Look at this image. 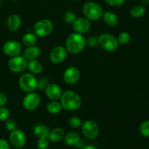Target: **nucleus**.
I'll list each match as a JSON object with an SVG mask.
<instances>
[{
	"instance_id": "423d86ee",
	"label": "nucleus",
	"mask_w": 149,
	"mask_h": 149,
	"mask_svg": "<svg viewBox=\"0 0 149 149\" xmlns=\"http://www.w3.org/2000/svg\"><path fill=\"white\" fill-rule=\"evenodd\" d=\"M53 23L49 19H42L36 22L33 26V33L39 37H45L52 33Z\"/></svg>"
},
{
	"instance_id": "6e6552de",
	"label": "nucleus",
	"mask_w": 149,
	"mask_h": 149,
	"mask_svg": "<svg viewBox=\"0 0 149 149\" xmlns=\"http://www.w3.org/2000/svg\"><path fill=\"white\" fill-rule=\"evenodd\" d=\"M28 61L23 56L12 57L7 63L8 68L14 73H21L27 68Z\"/></svg>"
},
{
	"instance_id": "9b49d317",
	"label": "nucleus",
	"mask_w": 149,
	"mask_h": 149,
	"mask_svg": "<svg viewBox=\"0 0 149 149\" xmlns=\"http://www.w3.org/2000/svg\"><path fill=\"white\" fill-rule=\"evenodd\" d=\"M3 52L9 57H15L20 55L22 47L18 42L15 40L7 41L2 47Z\"/></svg>"
},
{
	"instance_id": "412c9836",
	"label": "nucleus",
	"mask_w": 149,
	"mask_h": 149,
	"mask_svg": "<svg viewBox=\"0 0 149 149\" xmlns=\"http://www.w3.org/2000/svg\"><path fill=\"white\" fill-rule=\"evenodd\" d=\"M102 18L106 25L111 26V27L116 26L119 22V18H118L117 15L115 13L110 11L104 12L103 16H102Z\"/></svg>"
},
{
	"instance_id": "72a5a7b5",
	"label": "nucleus",
	"mask_w": 149,
	"mask_h": 149,
	"mask_svg": "<svg viewBox=\"0 0 149 149\" xmlns=\"http://www.w3.org/2000/svg\"><path fill=\"white\" fill-rule=\"evenodd\" d=\"M105 2L111 7H119L126 1V0H104Z\"/></svg>"
},
{
	"instance_id": "dca6fc26",
	"label": "nucleus",
	"mask_w": 149,
	"mask_h": 149,
	"mask_svg": "<svg viewBox=\"0 0 149 149\" xmlns=\"http://www.w3.org/2000/svg\"><path fill=\"white\" fill-rule=\"evenodd\" d=\"M7 27L10 31H16L20 28L22 20L17 14H12L7 19Z\"/></svg>"
},
{
	"instance_id": "4c0bfd02",
	"label": "nucleus",
	"mask_w": 149,
	"mask_h": 149,
	"mask_svg": "<svg viewBox=\"0 0 149 149\" xmlns=\"http://www.w3.org/2000/svg\"><path fill=\"white\" fill-rule=\"evenodd\" d=\"M82 149H97V148H96L95 146H94L87 145V146H84Z\"/></svg>"
},
{
	"instance_id": "a19ab883",
	"label": "nucleus",
	"mask_w": 149,
	"mask_h": 149,
	"mask_svg": "<svg viewBox=\"0 0 149 149\" xmlns=\"http://www.w3.org/2000/svg\"><path fill=\"white\" fill-rule=\"evenodd\" d=\"M1 0H0V7H1Z\"/></svg>"
},
{
	"instance_id": "7c9ffc66",
	"label": "nucleus",
	"mask_w": 149,
	"mask_h": 149,
	"mask_svg": "<svg viewBox=\"0 0 149 149\" xmlns=\"http://www.w3.org/2000/svg\"><path fill=\"white\" fill-rule=\"evenodd\" d=\"M49 81L45 77H41L37 79V89L40 90H45L46 87L49 84Z\"/></svg>"
},
{
	"instance_id": "f257e3e1",
	"label": "nucleus",
	"mask_w": 149,
	"mask_h": 149,
	"mask_svg": "<svg viewBox=\"0 0 149 149\" xmlns=\"http://www.w3.org/2000/svg\"><path fill=\"white\" fill-rule=\"evenodd\" d=\"M61 104L62 108L66 111H73L79 109L81 106V98L78 93L73 90H66L61 97Z\"/></svg>"
},
{
	"instance_id": "5701e85b",
	"label": "nucleus",
	"mask_w": 149,
	"mask_h": 149,
	"mask_svg": "<svg viewBox=\"0 0 149 149\" xmlns=\"http://www.w3.org/2000/svg\"><path fill=\"white\" fill-rule=\"evenodd\" d=\"M146 8L145 6L142 5V4L133 6L130 10V15L134 18L142 17L146 14Z\"/></svg>"
},
{
	"instance_id": "4468645a",
	"label": "nucleus",
	"mask_w": 149,
	"mask_h": 149,
	"mask_svg": "<svg viewBox=\"0 0 149 149\" xmlns=\"http://www.w3.org/2000/svg\"><path fill=\"white\" fill-rule=\"evenodd\" d=\"M79 78L80 71L77 67H68L63 73V79L68 84H76L79 81Z\"/></svg>"
},
{
	"instance_id": "20e7f679",
	"label": "nucleus",
	"mask_w": 149,
	"mask_h": 149,
	"mask_svg": "<svg viewBox=\"0 0 149 149\" xmlns=\"http://www.w3.org/2000/svg\"><path fill=\"white\" fill-rule=\"evenodd\" d=\"M19 87L26 93H32L37 90V79L31 73H25L19 78Z\"/></svg>"
},
{
	"instance_id": "58836bf2",
	"label": "nucleus",
	"mask_w": 149,
	"mask_h": 149,
	"mask_svg": "<svg viewBox=\"0 0 149 149\" xmlns=\"http://www.w3.org/2000/svg\"><path fill=\"white\" fill-rule=\"evenodd\" d=\"M141 3L142 5L147 6L149 4V0H141Z\"/></svg>"
},
{
	"instance_id": "bb28decb",
	"label": "nucleus",
	"mask_w": 149,
	"mask_h": 149,
	"mask_svg": "<svg viewBox=\"0 0 149 149\" xmlns=\"http://www.w3.org/2000/svg\"><path fill=\"white\" fill-rule=\"evenodd\" d=\"M68 125L73 129H79V128H81L82 122H81V119L78 116H71L68 120Z\"/></svg>"
},
{
	"instance_id": "4be33fe9",
	"label": "nucleus",
	"mask_w": 149,
	"mask_h": 149,
	"mask_svg": "<svg viewBox=\"0 0 149 149\" xmlns=\"http://www.w3.org/2000/svg\"><path fill=\"white\" fill-rule=\"evenodd\" d=\"M27 68L33 74H39L43 71V65L36 59L29 61Z\"/></svg>"
},
{
	"instance_id": "6ab92c4d",
	"label": "nucleus",
	"mask_w": 149,
	"mask_h": 149,
	"mask_svg": "<svg viewBox=\"0 0 149 149\" xmlns=\"http://www.w3.org/2000/svg\"><path fill=\"white\" fill-rule=\"evenodd\" d=\"M63 141L65 145L70 146H76L78 144L80 141V135L78 132L71 131L68 132L66 135H65L63 138Z\"/></svg>"
},
{
	"instance_id": "2f4dec72",
	"label": "nucleus",
	"mask_w": 149,
	"mask_h": 149,
	"mask_svg": "<svg viewBox=\"0 0 149 149\" xmlns=\"http://www.w3.org/2000/svg\"><path fill=\"white\" fill-rule=\"evenodd\" d=\"M10 113V111L8 110V109H7L4 106L0 107V121L4 122L7 119H8Z\"/></svg>"
},
{
	"instance_id": "473e14b6",
	"label": "nucleus",
	"mask_w": 149,
	"mask_h": 149,
	"mask_svg": "<svg viewBox=\"0 0 149 149\" xmlns=\"http://www.w3.org/2000/svg\"><path fill=\"white\" fill-rule=\"evenodd\" d=\"M76 18L77 17H76L75 13H73L72 11H67L64 15V20L69 24H72Z\"/></svg>"
},
{
	"instance_id": "f3484780",
	"label": "nucleus",
	"mask_w": 149,
	"mask_h": 149,
	"mask_svg": "<svg viewBox=\"0 0 149 149\" xmlns=\"http://www.w3.org/2000/svg\"><path fill=\"white\" fill-rule=\"evenodd\" d=\"M65 136V132L61 127H55L49 130L47 138L49 141L53 143L59 142L63 139Z\"/></svg>"
},
{
	"instance_id": "79ce46f5",
	"label": "nucleus",
	"mask_w": 149,
	"mask_h": 149,
	"mask_svg": "<svg viewBox=\"0 0 149 149\" xmlns=\"http://www.w3.org/2000/svg\"><path fill=\"white\" fill-rule=\"evenodd\" d=\"M71 1H75V0H71Z\"/></svg>"
},
{
	"instance_id": "cd10ccee",
	"label": "nucleus",
	"mask_w": 149,
	"mask_h": 149,
	"mask_svg": "<svg viewBox=\"0 0 149 149\" xmlns=\"http://www.w3.org/2000/svg\"><path fill=\"white\" fill-rule=\"evenodd\" d=\"M139 130L143 136L149 138V120L144 121L141 123V125H140Z\"/></svg>"
},
{
	"instance_id": "2eb2a0df",
	"label": "nucleus",
	"mask_w": 149,
	"mask_h": 149,
	"mask_svg": "<svg viewBox=\"0 0 149 149\" xmlns=\"http://www.w3.org/2000/svg\"><path fill=\"white\" fill-rule=\"evenodd\" d=\"M45 93L47 97L51 100H58L61 98L63 94L62 90L58 84L51 83L47 85L45 89Z\"/></svg>"
},
{
	"instance_id": "393cba45",
	"label": "nucleus",
	"mask_w": 149,
	"mask_h": 149,
	"mask_svg": "<svg viewBox=\"0 0 149 149\" xmlns=\"http://www.w3.org/2000/svg\"><path fill=\"white\" fill-rule=\"evenodd\" d=\"M22 42L27 47L36 45L37 42V36L34 33H26L22 38Z\"/></svg>"
},
{
	"instance_id": "1a4fd4ad",
	"label": "nucleus",
	"mask_w": 149,
	"mask_h": 149,
	"mask_svg": "<svg viewBox=\"0 0 149 149\" xmlns=\"http://www.w3.org/2000/svg\"><path fill=\"white\" fill-rule=\"evenodd\" d=\"M41 103V97L38 93H29L23 99V106L26 110L33 111L37 109Z\"/></svg>"
},
{
	"instance_id": "ea45409f",
	"label": "nucleus",
	"mask_w": 149,
	"mask_h": 149,
	"mask_svg": "<svg viewBox=\"0 0 149 149\" xmlns=\"http://www.w3.org/2000/svg\"><path fill=\"white\" fill-rule=\"evenodd\" d=\"M11 1H13V2H16V1H17V0H10Z\"/></svg>"
},
{
	"instance_id": "e433bc0d",
	"label": "nucleus",
	"mask_w": 149,
	"mask_h": 149,
	"mask_svg": "<svg viewBox=\"0 0 149 149\" xmlns=\"http://www.w3.org/2000/svg\"><path fill=\"white\" fill-rule=\"evenodd\" d=\"M0 149H10V144L6 140L0 139Z\"/></svg>"
},
{
	"instance_id": "c9c22d12",
	"label": "nucleus",
	"mask_w": 149,
	"mask_h": 149,
	"mask_svg": "<svg viewBox=\"0 0 149 149\" xmlns=\"http://www.w3.org/2000/svg\"><path fill=\"white\" fill-rule=\"evenodd\" d=\"M7 102V97L5 93L0 92V107H2L6 105Z\"/></svg>"
},
{
	"instance_id": "b1692460",
	"label": "nucleus",
	"mask_w": 149,
	"mask_h": 149,
	"mask_svg": "<svg viewBox=\"0 0 149 149\" xmlns=\"http://www.w3.org/2000/svg\"><path fill=\"white\" fill-rule=\"evenodd\" d=\"M62 106L58 100H52L47 105V111L51 114H58L62 111Z\"/></svg>"
},
{
	"instance_id": "39448f33",
	"label": "nucleus",
	"mask_w": 149,
	"mask_h": 149,
	"mask_svg": "<svg viewBox=\"0 0 149 149\" xmlns=\"http://www.w3.org/2000/svg\"><path fill=\"white\" fill-rule=\"evenodd\" d=\"M98 45L108 52H114L118 49L119 44L117 39L110 33H102L98 37Z\"/></svg>"
},
{
	"instance_id": "c756f323",
	"label": "nucleus",
	"mask_w": 149,
	"mask_h": 149,
	"mask_svg": "<svg viewBox=\"0 0 149 149\" xmlns=\"http://www.w3.org/2000/svg\"><path fill=\"white\" fill-rule=\"evenodd\" d=\"M49 146V141L48 138H38L36 147L38 149H47Z\"/></svg>"
},
{
	"instance_id": "f704fd0d",
	"label": "nucleus",
	"mask_w": 149,
	"mask_h": 149,
	"mask_svg": "<svg viewBox=\"0 0 149 149\" xmlns=\"http://www.w3.org/2000/svg\"><path fill=\"white\" fill-rule=\"evenodd\" d=\"M87 44L91 47H95L98 45V38L95 37V36L90 37L87 40Z\"/></svg>"
},
{
	"instance_id": "7ed1b4c3",
	"label": "nucleus",
	"mask_w": 149,
	"mask_h": 149,
	"mask_svg": "<svg viewBox=\"0 0 149 149\" xmlns=\"http://www.w3.org/2000/svg\"><path fill=\"white\" fill-rule=\"evenodd\" d=\"M83 13L86 18L90 20H97L103 16V10L101 6L95 1H87L83 5Z\"/></svg>"
},
{
	"instance_id": "9d476101",
	"label": "nucleus",
	"mask_w": 149,
	"mask_h": 149,
	"mask_svg": "<svg viewBox=\"0 0 149 149\" xmlns=\"http://www.w3.org/2000/svg\"><path fill=\"white\" fill-rule=\"evenodd\" d=\"M10 143L14 148L20 149L23 148L26 143V136L23 131L15 130L10 135Z\"/></svg>"
},
{
	"instance_id": "a878e982",
	"label": "nucleus",
	"mask_w": 149,
	"mask_h": 149,
	"mask_svg": "<svg viewBox=\"0 0 149 149\" xmlns=\"http://www.w3.org/2000/svg\"><path fill=\"white\" fill-rule=\"evenodd\" d=\"M117 40L119 45H127V44H128L130 42L131 36L127 31L121 32L119 34V36H118Z\"/></svg>"
},
{
	"instance_id": "0eeeda50",
	"label": "nucleus",
	"mask_w": 149,
	"mask_h": 149,
	"mask_svg": "<svg viewBox=\"0 0 149 149\" xmlns=\"http://www.w3.org/2000/svg\"><path fill=\"white\" fill-rule=\"evenodd\" d=\"M81 132L84 137L90 140H94L99 135V127L97 124L93 120H87L83 122L81 127Z\"/></svg>"
},
{
	"instance_id": "c85d7f7f",
	"label": "nucleus",
	"mask_w": 149,
	"mask_h": 149,
	"mask_svg": "<svg viewBox=\"0 0 149 149\" xmlns=\"http://www.w3.org/2000/svg\"><path fill=\"white\" fill-rule=\"evenodd\" d=\"M17 122H15V120L13 119H7L5 121V123H4V127H5L6 130L10 132L17 129Z\"/></svg>"
},
{
	"instance_id": "a211bd4d",
	"label": "nucleus",
	"mask_w": 149,
	"mask_h": 149,
	"mask_svg": "<svg viewBox=\"0 0 149 149\" xmlns=\"http://www.w3.org/2000/svg\"><path fill=\"white\" fill-rule=\"evenodd\" d=\"M41 53V49L39 47L33 46L28 47L24 51L23 57L27 61H31V60H36L39 58Z\"/></svg>"
},
{
	"instance_id": "f03ea898",
	"label": "nucleus",
	"mask_w": 149,
	"mask_h": 149,
	"mask_svg": "<svg viewBox=\"0 0 149 149\" xmlns=\"http://www.w3.org/2000/svg\"><path fill=\"white\" fill-rule=\"evenodd\" d=\"M87 44L85 38L78 33H73L68 36L65 42V49L68 53L76 55L84 49Z\"/></svg>"
},
{
	"instance_id": "aec40b11",
	"label": "nucleus",
	"mask_w": 149,
	"mask_h": 149,
	"mask_svg": "<svg viewBox=\"0 0 149 149\" xmlns=\"http://www.w3.org/2000/svg\"><path fill=\"white\" fill-rule=\"evenodd\" d=\"M49 129L47 125L38 124L33 127V132L38 138H47Z\"/></svg>"
},
{
	"instance_id": "f8f14e48",
	"label": "nucleus",
	"mask_w": 149,
	"mask_h": 149,
	"mask_svg": "<svg viewBox=\"0 0 149 149\" xmlns=\"http://www.w3.org/2000/svg\"><path fill=\"white\" fill-rule=\"evenodd\" d=\"M91 22L86 17H77L72 23V27L74 31L80 34L88 32L91 29Z\"/></svg>"
},
{
	"instance_id": "ddd939ff",
	"label": "nucleus",
	"mask_w": 149,
	"mask_h": 149,
	"mask_svg": "<svg viewBox=\"0 0 149 149\" xmlns=\"http://www.w3.org/2000/svg\"><path fill=\"white\" fill-rule=\"evenodd\" d=\"M68 52L65 47L63 46H56L51 50L49 53V60L55 64H58L65 61Z\"/></svg>"
}]
</instances>
